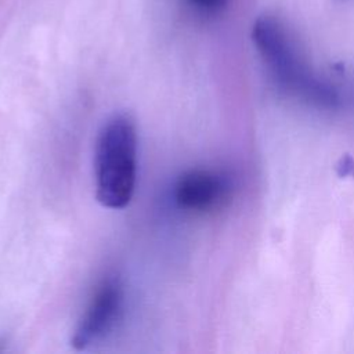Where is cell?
<instances>
[{
	"mask_svg": "<svg viewBox=\"0 0 354 354\" xmlns=\"http://www.w3.org/2000/svg\"><path fill=\"white\" fill-rule=\"evenodd\" d=\"M252 40L282 90L308 105L326 109L337 106V90L313 72L297 43L278 19L259 18L252 29Z\"/></svg>",
	"mask_w": 354,
	"mask_h": 354,
	"instance_id": "obj_1",
	"label": "cell"
},
{
	"mask_svg": "<svg viewBox=\"0 0 354 354\" xmlns=\"http://www.w3.org/2000/svg\"><path fill=\"white\" fill-rule=\"evenodd\" d=\"M94 178L102 206L129 205L137 178V130L129 115H113L102 124L94 149Z\"/></svg>",
	"mask_w": 354,
	"mask_h": 354,
	"instance_id": "obj_2",
	"label": "cell"
},
{
	"mask_svg": "<svg viewBox=\"0 0 354 354\" xmlns=\"http://www.w3.org/2000/svg\"><path fill=\"white\" fill-rule=\"evenodd\" d=\"M123 307V289L115 279L104 281L90 299L83 315L80 317L72 346L84 350L104 339L116 325Z\"/></svg>",
	"mask_w": 354,
	"mask_h": 354,
	"instance_id": "obj_3",
	"label": "cell"
},
{
	"mask_svg": "<svg viewBox=\"0 0 354 354\" xmlns=\"http://www.w3.org/2000/svg\"><path fill=\"white\" fill-rule=\"evenodd\" d=\"M231 192L232 183L227 174L207 169H192L178 177L174 187V201L181 210L207 213L223 207Z\"/></svg>",
	"mask_w": 354,
	"mask_h": 354,
	"instance_id": "obj_4",
	"label": "cell"
},
{
	"mask_svg": "<svg viewBox=\"0 0 354 354\" xmlns=\"http://www.w3.org/2000/svg\"><path fill=\"white\" fill-rule=\"evenodd\" d=\"M231 0H187L192 11L202 18H213L224 12Z\"/></svg>",
	"mask_w": 354,
	"mask_h": 354,
	"instance_id": "obj_5",
	"label": "cell"
},
{
	"mask_svg": "<svg viewBox=\"0 0 354 354\" xmlns=\"http://www.w3.org/2000/svg\"><path fill=\"white\" fill-rule=\"evenodd\" d=\"M336 170H337V174L340 177H347V176L354 177V159L350 155H344L339 160V163L336 166Z\"/></svg>",
	"mask_w": 354,
	"mask_h": 354,
	"instance_id": "obj_6",
	"label": "cell"
}]
</instances>
